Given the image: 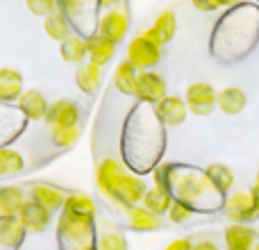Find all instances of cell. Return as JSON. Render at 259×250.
Wrapping results in <instances>:
<instances>
[{"label":"cell","mask_w":259,"mask_h":250,"mask_svg":"<svg viewBox=\"0 0 259 250\" xmlns=\"http://www.w3.org/2000/svg\"><path fill=\"white\" fill-rule=\"evenodd\" d=\"M125 59L137 66V71H152V66H157L161 59V44L150 34V30H143L130 41Z\"/></svg>","instance_id":"6da1fadb"},{"label":"cell","mask_w":259,"mask_h":250,"mask_svg":"<svg viewBox=\"0 0 259 250\" xmlns=\"http://www.w3.org/2000/svg\"><path fill=\"white\" fill-rule=\"evenodd\" d=\"M216 89L207 82H193L189 85L187 94H184V103H187V109L193 112L196 116H209L216 109Z\"/></svg>","instance_id":"7a4b0ae2"},{"label":"cell","mask_w":259,"mask_h":250,"mask_svg":"<svg viewBox=\"0 0 259 250\" xmlns=\"http://www.w3.org/2000/svg\"><path fill=\"white\" fill-rule=\"evenodd\" d=\"M166 96V80L155 71H139L134 98L146 105H157Z\"/></svg>","instance_id":"3957f363"},{"label":"cell","mask_w":259,"mask_h":250,"mask_svg":"<svg viewBox=\"0 0 259 250\" xmlns=\"http://www.w3.org/2000/svg\"><path fill=\"white\" fill-rule=\"evenodd\" d=\"M123 178H125V171H123V166L118 164L114 157L103 159L98 171H96V182H98L100 191L107 198H112V200L116 198V191H118V187H121Z\"/></svg>","instance_id":"277c9868"},{"label":"cell","mask_w":259,"mask_h":250,"mask_svg":"<svg viewBox=\"0 0 259 250\" xmlns=\"http://www.w3.org/2000/svg\"><path fill=\"white\" fill-rule=\"evenodd\" d=\"M187 103L180 96H164L159 103L155 105V114L166 128H178L187 121Z\"/></svg>","instance_id":"5b68a950"},{"label":"cell","mask_w":259,"mask_h":250,"mask_svg":"<svg viewBox=\"0 0 259 250\" xmlns=\"http://www.w3.org/2000/svg\"><path fill=\"white\" fill-rule=\"evenodd\" d=\"M18 221L25 225L27 232H44V230H48L50 221H53V212L34 200H25L21 212H18Z\"/></svg>","instance_id":"8992f818"},{"label":"cell","mask_w":259,"mask_h":250,"mask_svg":"<svg viewBox=\"0 0 259 250\" xmlns=\"http://www.w3.org/2000/svg\"><path fill=\"white\" fill-rule=\"evenodd\" d=\"M46 123L50 128H68V125H80V107L73 100H57L46 112Z\"/></svg>","instance_id":"52a82bcc"},{"label":"cell","mask_w":259,"mask_h":250,"mask_svg":"<svg viewBox=\"0 0 259 250\" xmlns=\"http://www.w3.org/2000/svg\"><path fill=\"white\" fill-rule=\"evenodd\" d=\"M225 212H228V219L234 221V223H248V221L259 216L255 202H252L248 191L232 193V196L228 198V202H225Z\"/></svg>","instance_id":"ba28073f"},{"label":"cell","mask_w":259,"mask_h":250,"mask_svg":"<svg viewBox=\"0 0 259 250\" xmlns=\"http://www.w3.org/2000/svg\"><path fill=\"white\" fill-rule=\"evenodd\" d=\"M127 27H130L127 14L121 12V9H112V12H107L103 18H100L98 34L107 36V39L114 41V44H121L127 34Z\"/></svg>","instance_id":"9c48e42d"},{"label":"cell","mask_w":259,"mask_h":250,"mask_svg":"<svg viewBox=\"0 0 259 250\" xmlns=\"http://www.w3.org/2000/svg\"><path fill=\"white\" fill-rule=\"evenodd\" d=\"M59 228H62V234H64V237H68L71 241H75V243H82V246H87V243H89V239H91L94 219L64 214L62 221H59Z\"/></svg>","instance_id":"30bf717a"},{"label":"cell","mask_w":259,"mask_h":250,"mask_svg":"<svg viewBox=\"0 0 259 250\" xmlns=\"http://www.w3.org/2000/svg\"><path fill=\"white\" fill-rule=\"evenodd\" d=\"M146 191H148V187H146V182H143L141 178L125 173V178H123V182H121V187H118L116 198H114V200H116L118 205H123L125 210L127 207H137V205H141Z\"/></svg>","instance_id":"8fae6325"},{"label":"cell","mask_w":259,"mask_h":250,"mask_svg":"<svg viewBox=\"0 0 259 250\" xmlns=\"http://www.w3.org/2000/svg\"><path fill=\"white\" fill-rule=\"evenodd\" d=\"M30 200L39 202V205H44L46 210L50 212H57L64 207V202H66V193L62 191V189L53 187V184H46V182H39V184H32L30 187Z\"/></svg>","instance_id":"7c38bea8"},{"label":"cell","mask_w":259,"mask_h":250,"mask_svg":"<svg viewBox=\"0 0 259 250\" xmlns=\"http://www.w3.org/2000/svg\"><path fill=\"white\" fill-rule=\"evenodd\" d=\"M16 105L30 121H41V118H46V112H48V107H50V103L46 100V96L36 89L23 91L21 98L16 100Z\"/></svg>","instance_id":"4fadbf2b"},{"label":"cell","mask_w":259,"mask_h":250,"mask_svg":"<svg viewBox=\"0 0 259 250\" xmlns=\"http://www.w3.org/2000/svg\"><path fill=\"white\" fill-rule=\"evenodd\" d=\"M87 55H89V62L98 64V66H105L114 59L116 55V44L109 41L107 36L103 34H91L87 39Z\"/></svg>","instance_id":"5bb4252c"},{"label":"cell","mask_w":259,"mask_h":250,"mask_svg":"<svg viewBox=\"0 0 259 250\" xmlns=\"http://www.w3.org/2000/svg\"><path fill=\"white\" fill-rule=\"evenodd\" d=\"M23 94V75L16 68H0V103H16Z\"/></svg>","instance_id":"9a60e30c"},{"label":"cell","mask_w":259,"mask_h":250,"mask_svg":"<svg viewBox=\"0 0 259 250\" xmlns=\"http://www.w3.org/2000/svg\"><path fill=\"white\" fill-rule=\"evenodd\" d=\"M127 223L132 230H137V232H157V230H161V216L152 214V212H148L146 207L137 205V207H127Z\"/></svg>","instance_id":"2e32d148"},{"label":"cell","mask_w":259,"mask_h":250,"mask_svg":"<svg viewBox=\"0 0 259 250\" xmlns=\"http://www.w3.org/2000/svg\"><path fill=\"white\" fill-rule=\"evenodd\" d=\"M75 85L82 94H89V96L96 94L100 89V85H103V66H98L94 62L82 64L75 71Z\"/></svg>","instance_id":"e0dca14e"},{"label":"cell","mask_w":259,"mask_h":250,"mask_svg":"<svg viewBox=\"0 0 259 250\" xmlns=\"http://www.w3.org/2000/svg\"><path fill=\"white\" fill-rule=\"evenodd\" d=\"M246 94H243L239 87H228V89H223L219 96H216V107L221 109L223 114H228V116H237V114H241L243 109H246Z\"/></svg>","instance_id":"ac0fdd59"},{"label":"cell","mask_w":259,"mask_h":250,"mask_svg":"<svg viewBox=\"0 0 259 250\" xmlns=\"http://www.w3.org/2000/svg\"><path fill=\"white\" fill-rule=\"evenodd\" d=\"M25 225L18 221V216L14 219H0V248H16L25 239Z\"/></svg>","instance_id":"d6986e66"},{"label":"cell","mask_w":259,"mask_h":250,"mask_svg":"<svg viewBox=\"0 0 259 250\" xmlns=\"http://www.w3.org/2000/svg\"><path fill=\"white\" fill-rule=\"evenodd\" d=\"M23 202H25L23 189L3 187L0 189V219H14V216H18Z\"/></svg>","instance_id":"ffe728a7"},{"label":"cell","mask_w":259,"mask_h":250,"mask_svg":"<svg viewBox=\"0 0 259 250\" xmlns=\"http://www.w3.org/2000/svg\"><path fill=\"white\" fill-rule=\"evenodd\" d=\"M175 32H178V18H175L173 9H166V12H161L159 16L155 18L152 27H150V34L155 36V39L159 41L161 46L168 44V41H173Z\"/></svg>","instance_id":"44dd1931"},{"label":"cell","mask_w":259,"mask_h":250,"mask_svg":"<svg viewBox=\"0 0 259 250\" xmlns=\"http://www.w3.org/2000/svg\"><path fill=\"white\" fill-rule=\"evenodd\" d=\"M257 237L246 223H232L225 230V243L228 248H243V250H252Z\"/></svg>","instance_id":"7402d4cb"},{"label":"cell","mask_w":259,"mask_h":250,"mask_svg":"<svg viewBox=\"0 0 259 250\" xmlns=\"http://www.w3.org/2000/svg\"><path fill=\"white\" fill-rule=\"evenodd\" d=\"M59 53H62L64 62L75 64V66H82L84 59L89 57V55H87V39H82V36H77V34H71L68 39L62 41Z\"/></svg>","instance_id":"603a6c76"},{"label":"cell","mask_w":259,"mask_h":250,"mask_svg":"<svg viewBox=\"0 0 259 250\" xmlns=\"http://www.w3.org/2000/svg\"><path fill=\"white\" fill-rule=\"evenodd\" d=\"M137 77H139L137 66L130 64L127 59H123L116 66V71H114V85H116V89L121 91V94L134 96V91H137Z\"/></svg>","instance_id":"cb8c5ba5"},{"label":"cell","mask_w":259,"mask_h":250,"mask_svg":"<svg viewBox=\"0 0 259 250\" xmlns=\"http://www.w3.org/2000/svg\"><path fill=\"white\" fill-rule=\"evenodd\" d=\"M170 205H173L170 191H166V189H159V187L148 189L146 196H143V200H141V207H146L148 212H152V214H157V216L166 214V212L170 210Z\"/></svg>","instance_id":"d4e9b609"},{"label":"cell","mask_w":259,"mask_h":250,"mask_svg":"<svg viewBox=\"0 0 259 250\" xmlns=\"http://www.w3.org/2000/svg\"><path fill=\"white\" fill-rule=\"evenodd\" d=\"M44 30H46V34H48L53 41H64V39H68V36L73 34L71 21H68V18L59 12V9H57V12H53L50 16H46Z\"/></svg>","instance_id":"484cf974"},{"label":"cell","mask_w":259,"mask_h":250,"mask_svg":"<svg viewBox=\"0 0 259 250\" xmlns=\"http://www.w3.org/2000/svg\"><path fill=\"white\" fill-rule=\"evenodd\" d=\"M205 175H207V180L211 182V187H214L219 193L230 191V189H232V184H234L232 169H230V166H225V164H211V166H207Z\"/></svg>","instance_id":"4316f807"},{"label":"cell","mask_w":259,"mask_h":250,"mask_svg":"<svg viewBox=\"0 0 259 250\" xmlns=\"http://www.w3.org/2000/svg\"><path fill=\"white\" fill-rule=\"evenodd\" d=\"M64 214L71 216H84V219H94L96 214V205L89 196L84 193H73V196H66V202H64Z\"/></svg>","instance_id":"83f0119b"},{"label":"cell","mask_w":259,"mask_h":250,"mask_svg":"<svg viewBox=\"0 0 259 250\" xmlns=\"http://www.w3.org/2000/svg\"><path fill=\"white\" fill-rule=\"evenodd\" d=\"M25 169V159L14 148H0V178H12Z\"/></svg>","instance_id":"f1b7e54d"},{"label":"cell","mask_w":259,"mask_h":250,"mask_svg":"<svg viewBox=\"0 0 259 250\" xmlns=\"http://www.w3.org/2000/svg\"><path fill=\"white\" fill-rule=\"evenodd\" d=\"M50 137L53 143L59 148H71L80 141L82 137V125H68V128H50Z\"/></svg>","instance_id":"f546056e"},{"label":"cell","mask_w":259,"mask_h":250,"mask_svg":"<svg viewBox=\"0 0 259 250\" xmlns=\"http://www.w3.org/2000/svg\"><path fill=\"white\" fill-rule=\"evenodd\" d=\"M27 9L34 16H50L53 12H57V0H25Z\"/></svg>","instance_id":"4dcf8cb0"},{"label":"cell","mask_w":259,"mask_h":250,"mask_svg":"<svg viewBox=\"0 0 259 250\" xmlns=\"http://www.w3.org/2000/svg\"><path fill=\"white\" fill-rule=\"evenodd\" d=\"M96 250H127V246H125V239H123L121 234L107 232V234H103V237L98 239Z\"/></svg>","instance_id":"1f68e13d"},{"label":"cell","mask_w":259,"mask_h":250,"mask_svg":"<svg viewBox=\"0 0 259 250\" xmlns=\"http://www.w3.org/2000/svg\"><path fill=\"white\" fill-rule=\"evenodd\" d=\"M191 214H193V210L189 205H184L182 200H173V205L168 210V219L173 223H184V221L191 219Z\"/></svg>","instance_id":"d6a6232c"},{"label":"cell","mask_w":259,"mask_h":250,"mask_svg":"<svg viewBox=\"0 0 259 250\" xmlns=\"http://www.w3.org/2000/svg\"><path fill=\"white\" fill-rule=\"evenodd\" d=\"M57 9L64 14V16H75L84 9V0H57Z\"/></svg>","instance_id":"836d02e7"},{"label":"cell","mask_w":259,"mask_h":250,"mask_svg":"<svg viewBox=\"0 0 259 250\" xmlns=\"http://www.w3.org/2000/svg\"><path fill=\"white\" fill-rule=\"evenodd\" d=\"M164 250H193V243L189 241V239H175V241H170Z\"/></svg>","instance_id":"e575fe53"},{"label":"cell","mask_w":259,"mask_h":250,"mask_svg":"<svg viewBox=\"0 0 259 250\" xmlns=\"http://www.w3.org/2000/svg\"><path fill=\"white\" fill-rule=\"evenodd\" d=\"M191 5L198 9V12H214V9H219L211 0H191Z\"/></svg>","instance_id":"d590c367"},{"label":"cell","mask_w":259,"mask_h":250,"mask_svg":"<svg viewBox=\"0 0 259 250\" xmlns=\"http://www.w3.org/2000/svg\"><path fill=\"white\" fill-rule=\"evenodd\" d=\"M248 193H250L252 202H255V207H257V212H259V180H257L255 184H252V187H250V191H248Z\"/></svg>","instance_id":"8d00e7d4"},{"label":"cell","mask_w":259,"mask_h":250,"mask_svg":"<svg viewBox=\"0 0 259 250\" xmlns=\"http://www.w3.org/2000/svg\"><path fill=\"white\" fill-rule=\"evenodd\" d=\"M193 250H219L214 241H200V243H193Z\"/></svg>","instance_id":"74e56055"},{"label":"cell","mask_w":259,"mask_h":250,"mask_svg":"<svg viewBox=\"0 0 259 250\" xmlns=\"http://www.w3.org/2000/svg\"><path fill=\"white\" fill-rule=\"evenodd\" d=\"M211 3H214V5H216V7H228V5L237 3V0H211Z\"/></svg>","instance_id":"f35d334b"},{"label":"cell","mask_w":259,"mask_h":250,"mask_svg":"<svg viewBox=\"0 0 259 250\" xmlns=\"http://www.w3.org/2000/svg\"><path fill=\"white\" fill-rule=\"evenodd\" d=\"M103 5H112V3H121V0H100Z\"/></svg>","instance_id":"ab89813d"},{"label":"cell","mask_w":259,"mask_h":250,"mask_svg":"<svg viewBox=\"0 0 259 250\" xmlns=\"http://www.w3.org/2000/svg\"><path fill=\"white\" fill-rule=\"evenodd\" d=\"M228 250H243V248H228Z\"/></svg>","instance_id":"60d3db41"},{"label":"cell","mask_w":259,"mask_h":250,"mask_svg":"<svg viewBox=\"0 0 259 250\" xmlns=\"http://www.w3.org/2000/svg\"><path fill=\"white\" fill-rule=\"evenodd\" d=\"M257 250H259V246H257Z\"/></svg>","instance_id":"b9f144b4"},{"label":"cell","mask_w":259,"mask_h":250,"mask_svg":"<svg viewBox=\"0 0 259 250\" xmlns=\"http://www.w3.org/2000/svg\"><path fill=\"white\" fill-rule=\"evenodd\" d=\"M0 121H3V118H0Z\"/></svg>","instance_id":"7bdbcfd3"}]
</instances>
